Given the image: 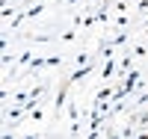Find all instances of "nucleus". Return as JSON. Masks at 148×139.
Here are the masks:
<instances>
[{
    "label": "nucleus",
    "mask_w": 148,
    "mask_h": 139,
    "mask_svg": "<svg viewBox=\"0 0 148 139\" xmlns=\"http://www.w3.org/2000/svg\"><path fill=\"white\" fill-rule=\"evenodd\" d=\"M89 71H92V68H80V71H74V74H71V80H80V77H86Z\"/></svg>",
    "instance_id": "obj_1"
},
{
    "label": "nucleus",
    "mask_w": 148,
    "mask_h": 139,
    "mask_svg": "<svg viewBox=\"0 0 148 139\" xmlns=\"http://www.w3.org/2000/svg\"><path fill=\"white\" fill-rule=\"evenodd\" d=\"M136 139H148V133H142V136H136Z\"/></svg>",
    "instance_id": "obj_3"
},
{
    "label": "nucleus",
    "mask_w": 148,
    "mask_h": 139,
    "mask_svg": "<svg viewBox=\"0 0 148 139\" xmlns=\"http://www.w3.org/2000/svg\"><path fill=\"white\" fill-rule=\"evenodd\" d=\"M113 139H121V136H113Z\"/></svg>",
    "instance_id": "obj_4"
},
{
    "label": "nucleus",
    "mask_w": 148,
    "mask_h": 139,
    "mask_svg": "<svg viewBox=\"0 0 148 139\" xmlns=\"http://www.w3.org/2000/svg\"><path fill=\"white\" fill-rule=\"evenodd\" d=\"M3 139H12V133H3Z\"/></svg>",
    "instance_id": "obj_2"
}]
</instances>
